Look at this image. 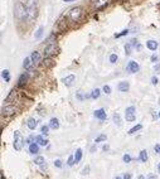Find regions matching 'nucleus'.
I'll return each mask as SVG.
<instances>
[{
    "label": "nucleus",
    "mask_w": 160,
    "mask_h": 179,
    "mask_svg": "<svg viewBox=\"0 0 160 179\" xmlns=\"http://www.w3.org/2000/svg\"><path fill=\"white\" fill-rule=\"evenodd\" d=\"M1 77H3V79H5V82H9V81H10L9 71H8V70H4V71L1 72Z\"/></svg>",
    "instance_id": "obj_28"
},
{
    "label": "nucleus",
    "mask_w": 160,
    "mask_h": 179,
    "mask_svg": "<svg viewBox=\"0 0 160 179\" xmlns=\"http://www.w3.org/2000/svg\"><path fill=\"white\" fill-rule=\"evenodd\" d=\"M82 149H77L76 150V154H75V160H76V163H79L81 162V159H82Z\"/></svg>",
    "instance_id": "obj_25"
},
{
    "label": "nucleus",
    "mask_w": 160,
    "mask_h": 179,
    "mask_svg": "<svg viewBox=\"0 0 160 179\" xmlns=\"http://www.w3.org/2000/svg\"><path fill=\"white\" fill-rule=\"evenodd\" d=\"M88 173H90V165H86L84 168L82 169V174H83V175H87Z\"/></svg>",
    "instance_id": "obj_39"
},
{
    "label": "nucleus",
    "mask_w": 160,
    "mask_h": 179,
    "mask_svg": "<svg viewBox=\"0 0 160 179\" xmlns=\"http://www.w3.org/2000/svg\"><path fill=\"white\" fill-rule=\"evenodd\" d=\"M151 83H153L154 86H156V85L159 83V79H158V77H155V76H154V77H151Z\"/></svg>",
    "instance_id": "obj_41"
},
{
    "label": "nucleus",
    "mask_w": 160,
    "mask_h": 179,
    "mask_svg": "<svg viewBox=\"0 0 160 179\" xmlns=\"http://www.w3.org/2000/svg\"><path fill=\"white\" fill-rule=\"evenodd\" d=\"M23 145H24V139L22 136L20 131H15L14 133V144H13L14 149L16 151H20L23 149Z\"/></svg>",
    "instance_id": "obj_5"
},
{
    "label": "nucleus",
    "mask_w": 160,
    "mask_h": 179,
    "mask_svg": "<svg viewBox=\"0 0 160 179\" xmlns=\"http://www.w3.org/2000/svg\"><path fill=\"white\" fill-rule=\"evenodd\" d=\"M108 4V0H97L95 4V10H101Z\"/></svg>",
    "instance_id": "obj_13"
},
{
    "label": "nucleus",
    "mask_w": 160,
    "mask_h": 179,
    "mask_svg": "<svg viewBox=\"0 0 160 179\" xmlns=\"http://www.w3.org/2000/svg\"><path fill=\"white\" fill-rule=\"evenodd\" d=\"M49 129H51V127H49V125H48V126H47V125H43V126L40 127V133H42L43 136H47V135H48V131H49Z\"/></svg>",
    "instance_id": "obj_30"
},
{
    "label": "nucleus",
    "mask_w": 160,
    "mask_h": 179,
    "mask_svg": "<svg viewBox=\"0 0 160 179\" xmlns=\"http://www.w3.org/2000/svg\"><path fill=\"white\" fill-rule=\"evenodd\" d=\"M30 58H32L33 63H38L39 61H40V53L35 51V52H33V53H32V55H30Z\"/></svg>",
    "instance_id": "obj_23"
},
{
    "label": "nucleus",
    "mask_w": 160,
    "mask_h": 179,
    "mask_svg": "<svg viewBox=\"0 0 160 179\" xmlns=\"http://www.w3.org/2000/svg\"><path fill=\"white\" fill-rule=\"evenodd\" d=\"M158 170H159V173H160V163L158 164Z\"/></svg>",
    "instance_id": "obj_52"
},
{
    "label": "nucleus",
    "mask_w": 160,
    "mask_h": 179,
    "mask_svg": "<svg viewBox=\"0 0 160 179\" xmlns=\"http://www.w3.org/2000/svg\"><path fill=\"white\" fill-rule=\"evenodd\" d=\"M158 42L156 40H153V39H150V40H147L146 42V47H147V49H150V51H156V48H158Z\"/></svg>",
    "instance_id": "obj_18"
},
{
    "label": "nucleus",
    "mask_w": 160,
    "mask_h": 179,
    "mask_svg": "<svg viewBox=\"0 0 160 179\" xmlns=\"http://www.w3.org/2000/svg\"><path fill=\"white\" fill-rule=\"evenodd\" d=\"M75 75H70V76H67L66 78H63V83L67 86V87H71V86L73 85V82H75Z\"/></svg>",
    "instance_id": "obj_14"
},
{
    "label": "nucleus",
    "mask_w": 160,
    "mask_h": 179,
    "mask_svg": "<svg viewBox=\"0 0 160 179\" xmlns=\"http://www.w3.org/2000/svg\"><path fill=\"white\" fill-rule=\"evenodd\" d=\"M115 179H124V178H121V177H116Z\"/></svg>",
    "instance_id": "obj_53"
},
{
    "label": "nucleus",
    "mask_w": 160,
    "mask_h": 179,
    "mask_svg": "<svg viewBox=\"0 0 160 179\" xmlns=\"http://www.w3.org/2000/svg\"><path fill=\"white\" fill-rule=\"evenodd\" d=\"M49 127L53 129V130H57V129L59 127V120L57 119V117H52L51 121H49Z\"/></svg>",
    "instance_id": "obj_17"
},
{
    "label": "nucleus",
    "mask_w": 160,
    "mask_h": 179,
    "mask_svg": "<svg viewBox=\"0 0 160 179\" xmlns=\"http://www.w3.org/2000/svg\"><path fill=\"white\" fill-rule=\"evenodd\" d=\"M27 9H28V19L30 22L37 19V16H38V0H28Z\"/></svg>",
    "instance_id": "obj_2"
},
{
    "label": "nucleus",
    "mask_w": 160,
    "mask_h": 179,
    "mask_svg": "<svg viewBox=\"0 0 160 179\" xmlns=\"http://www.w3.org/2000/svg\"><path fill=\"white\" fill-rule=\"evenodd\" d=\"M139 179H145V177L144 175H139Z\"/></svg>",
    "instance_id": "obj_51"
},
{
    "label": "nucleus",
    "mask_w": 160,
    "mask_h": 179,
    "mask_svg": "<svg viewBox=\"0 0 160 179\" xmlns=\"http://www.w3.org/2000/svg\"><path fill=\"white\" fill-rule=\"evenodd\" d=\"M35 141L38 143L40 146H47L48 145V140L47 139H43L42 135H37L35 136Z\"/></svg>",
    "instance_id": "obj_20"
},
{
    "label": "nucleus",
    "mask_w": 160,
    "mask_h": 179,
    "mask_svg": "<svg viewBox=\"0 0 160 179\" xmlns=\"http://www.w3.org/2000/svg\"><path fill=\"white\" fill-rule=\"evenodd\" d=\"M154 150H155L156 154H160V144H156L155 146H154Z\"/></svg>",
    "instance_id": "obj_43"
},
{
    "label": "nucleus",
    "mask_w": 160,
    "mask_h": 179,
    "mask_svg": "<svg viewBox=\"0 0 160 179\" xmlns=\"http://www.w3.org/2000/svg\"><path fill=\"white\" fill-rule=\"evenodd\" d=\"M102 150H103V151H108V150H110V145H108V144H105V145L102 146Z\"/></svg>",
    "instance_id": "obj_44"
},
{
    "label": "nucleus",
    "mask_w": 160,
    "mask_h": 179,
    "mask_svg": "<svg viewBox=\"0 0 160 179\" xmlns=\"http://www.w3.org/2000/svg\"><path fill=\"white\" fill-rule=\"evenodd\" d=\"M150 59H151V62H154V63H156V62H158V61H159V57H158V55H156V54H153V55H151V58H150Z\"/></svg>",
    "instance_id": "obj_42"
},
{
    "label": "nucleus",
    "mask_w": 160,
    "mask_h": 179,
    "mask_svg": "<svg viewBox=\"0 0 160 179\" xmlns=\"http://www.w3.org/2000/svg\"><path fill=\"white\" fill-rule=\"evenodd\" d=\"M43 34H44V27H39L38 29H37L35 34H34V38L35 39H40L43 37Z\"/></svg>",
    "instance_id": "obj_22"
},
{
    "label": "nucleus",
    "mask_w": 160,
    "mask_h": 179,
    "mask_svg": "<svg viewBox=\"0 0 160 179\" xmlns=\"http://www.w3.org/2000/svg\"><path fill=\"white\" fill-rule=\"evenodd\" d=\"M127 33H129V29H124L121 33H119V34H115V37H116V38H120V37H122V35H126Z\"/></svg>",
    "instance_id": "obj_38"
},
{
    "label": "nucleus",
    "mask_w": 160,
    "mask_h": 179,
    "mask_svg": "<svg viewBox=\"0 0 160 179\" xmlns=\"http://www.w3.org/2000/svg\"><path fill=\"white\" fill-rule=\"evenodd\" d=\"M141 129H143V125H141V124H138V125H135L134 127H131L130 129V130H129V135H132V134H135V133H136V131H139V130H141Z\"/></svg>",
    "instance_id": "obj_24"
},
{
    "label": "nucleus",
    "mask_w": 160,
    "mask_h": 179,
    "mask_svg": "<svg viewBox=\"0 0 160 179\" xmlns=\"http://www.w3.org/2000/svg\"><path fill=\"white\" fill-rule=\"evenodd\" d=\"M100 95H101V91L98 90V88H96V90H93V91L91 92V98H93V100H96V98L100 97Z\"/></svg>",
    "instance_id": "obj_29"
},
{
    "label": "nucleus",
    "mask_w": 160,
    "mask_h": 179,
    "mask_svg": "<svg viewBox=\"0 0 160 179\" xmlns=\"http://www.w3.org/2000/svg\"><path fill=\"white\" fill-rule=\"evenodd\" d=\"M32 63H33V61H32V58L30 57H27L23 61V67L25 70H28L29 72H33V68H32Z\"/></svg>",
    "instance_id": "obj_11"
},
{
    "label": "nucleus",
    "mask_w": 160,
    "mask_h": 179,
    "mask_svg": "<svg viewBox=\"0 0 160 179\" xmlns=\"http://www.w3.org/2000/svg\"><path fill=\"white\" fill-rule=\"evenodd\" d=\"M158 116H159V117H160V112H159V115H158Z\"/></svg>",
    "instance_id": "obj_55"
},
{
    "label": "nucleus",
    "mask_w": 160,
    "mask_h": 179,
    "mask_svg": "<svg viewBox=\"0 0 160 179\" xmlns=\"http://www.w3.org/2000/svg\"><path fill=\"white\" fill-rule=\"evenodd\" d=\"M103 92H105L106 95H110V94H111V87H110L108 85H105V86H103Z\"/></svg>",
    "instance_id": "obj_37"
},
{
    "label": "nucleus",
    "mask_w": 160,
    "mask_h": 179,
    "mask_svg": "<svg viewBox=\"0 0 160 179\" xmlns=\"http://www.w3.org/2000/svg\"><path fill=\"white\" fill-rule=\"evenodd\" d=\"M139 70H140V66L138 62H135V61H130L126 66V71L130 73H136V72H139Z\"/></svg>",
    "instance_id": "obj_8"
},
{
    "label": "nucleus",
    "mask_w": 160,
    "mask_h": 179,
    "mask_svg": "<svg viewBox=\"0 0 160 179\" xmlns=\"http://www.w3.org/2000/svg\"><path fill=\"white\" fill-rule=\"evenodd\" d=\"M143 163H146L147 162V151L146 150H141L140 151V158H139Z\"/></svg>",
    "instance_id": "obj_27"
},
{
    "label": "nucleus",
    "mask_w": 160,
    "mask_h": 179,
    "mask_svg": "<svg viewBox=\"0 0 160 179\" xmlns=\"http://www.w3.org/2000/svg\"><path fill=\"white\" fill-rule=\"evenodd\" d=\"M122 178H124V179H131V174H130V173H125Z\"/></svg>",
    "instance_id": "obj_47"
},
{
    "label": "nucleus",
    "mask_w": 160,
    "mask_h": 179,
    "mask_svg": "<svg viewBox=\"0 0 160 179\" xmlns=\"http://www.w3.org/2000/svg\"><path fill=\"white\" fill-rule=\"evenodd\" d=\"M131 48H132L131 43H127V44H125V54L126 55H130L131 54Z\"/></svg>",
    "instance_id": "obj_35"
},
{
    "label": "nucleus",
    "mask_w": 160,
    "mask_h": 179,
    "mask_svg": "<svg viewBox=\"0 0 160 179\" xmlns=\"http://www.w3.org/2000/svg\"><path fill=\"white\" fill-rule=\"evenodd\" d=\"M154 70H155L158 73H160V63H156L155 66H154Z\"/></svg>",
    "instance_id": "obj_45"
},
{
    "label": "nucleus",
    "mask_w": 160,
    "mask_h": 179,
    "mask_svg": "<svg viewBox=\"0 0 160 179\" xmlns=\"http://www.w3.org/2000/svg\"><path fill=\"white\" fill-rule=\"evenodd\" d=\"M14 16L18 20H20V22L25 20L28 18V9H27V7L22 1H18L15 4V7H14Z\"/></svg>",
    "instance_id": "obj_1"
},
{
    "label": "nucleus",
    "mask_w": 160,
    "mask_h": 179,
    "mask_svg": "<svg viewBox=\"0 0 160 179\" xmlns=\"http://www.w3.org/2000/svg\"><path fill=\"white\" fill-rule=\"evenodd\" d=\"M135 111H136V109H135L134 106H129L125 111V119L126 121L129 122H132L135 121V119H136V116H135Z\"/></svg>",
    "instance_id": "obj_6"
},
{
    "label": "nucleus",
    "mask_w": 160,
    "mask_h": 179,
    "mask_svg": "<svg viewBox=\"0 0 160 179\" xmlns=\"http://www.w3.org/2000/svg\"><path fill=\"white\" fill-rule=\"evenodd\" d=\"M42 64L44 66V67H53V66H54V61H53L51 57H44Z\"/></svg>",
    "instance_id": "obj_21"
},
{
    "label": "nucleus",
    "mask_w": 160,
    "mask_h": 179,
    "mask_svg": "<svg viewBox=\"0 0 160 179\" xmlns=\"http://www.w3.org/2000/svg\"><path fill=\"white\" fill-rule=\"evenodd\" d=\"M135 48H136V51H139V52H140L141 49H143V46H141V44H138V46L135 47Z\"/></svg>",
    "instance_id": "obj_49"
},
{
    "label": "nucleus",
    "mask_w": 160,
    "mask_h": 179,
    "mask_svg": "<svg viewBox=\"0 0 160 179\" xmlns=\"http://www.w3.org/2000/svg\"><path fill=\"white\" fill-rule=\"evenodd\" d=\"M63 1H66V3H72V1H75V0H63Z\"/></svg>",
    "instance_id": "obj_50"
},
{
    "label": "nucleus",
    "mask_w": 160,
    "mask_h": 179,
    "mask_svg": "<svg viewBox=\"0 0 160 179\" xmlns=\"http://www.w3.org/2000/svg\"><path fill=\"white\" fill-rule=\"evenodd\" d=\"M106 139H107V136L105 134H101L100 136H97L96 139H95V144H97V143H101V141H106Z\"/></svg>",
    "instance_id": "obj_31"
},
{
    "label": "nucleus",
    "mask_w": 160,
    "mask_h": 179,
    "mask_svg": "<svg viewBox=\"0 0 160 179\" xmlns=\"http://www.w3.org/2000/svg\"><path fill=\"white\" fill-rule=\"evenodd\" d=\"M146 179H158V177L155 174H149V175L146 177Z\"/></svg>",
    "instance_id": "obj_46"
},
{
    "label": "nucleus",
    "mask_w": 160,
    "mask_h": 179,
    "mask_svg": "<svg viewBox=\"0 0 160 179\" xmlns=\"http://www.w3.org/2000/svg\"><path fill=\"white\" fill-rule=\"evenodd\" d=\"M39 144L38 143H32L29 145V153L30 154H33V155H35L37 153H39Z\"/></svg>",
    "instance_id": "obj_19"
},
{
    "label": "nucleus",
    "mask_w": 160,
    "mask_h": 179,
    "mask_svg": "<svg viewBox=\"0 0 160 179\" xmlns=\"http://www.w3.org/2000/svg\"><path fill=\"white\" fill-rule=\"evenodd\" d=\"M58 51V47H57V42L56 40H53L51 43H47V46L44 48V57H51V55L53 54H56Z\"/></svg>",
    "instance_id": "obj_4"
},
{
    "label": "nucleus",
    "mask_w": 160,
    "mask_h": 179,
    "mask_svg": "<svg viewBox=\"0 0 160 179\" xmlns=\"http://www.w3.org/2000/svg\"><path fill=\"white\" fill-rule=\"evenodd\" d=\"M119 61V55L117 54H115V53H112L111 55H110V62H111L112 64H115L116 62Z\"/></svg>",
    "instance_id": "obj_33"
},
{
    "label": "nucleus",
    "mask_w": 160,
    "mask_h": 179,
    "mask_svg": "<svg viewBox=\"0 0 160 179\" xmlns=\"http://www.w3.org/2000/svg\"><path fill=\"white\" fill-rule=\"evenodd\" d=\"M138 44H139V43H138L136 39H131V46H132V47H136Z\"/></svg>",
    "instance_id": "obj_48"
},
{
    "label": "nucleus",
    "mask_w": 160,
    "mask_h": 179,
    "mask_svg": "<svg viewBox=\"0 0 160 179\" xmlns=\"http://www.w3.org/2000/svg\"><path fill=\"white\" fill-rule=\"evenodd\" d=\"M18 109L14 106V105H7V106H4L1 109V115L3 116H10L13 114H16Z\"/></svg>",
    "instance_id": "obj_7"
},
{
    "label": "nucleus",
    "mask_w": 160,
    "mask_h": 179,
    "mask_svg": "<svg viewBox=\"0 0 160 179\" xmlns=\"http://www.w3.org/2000/svg\"><path fill=\"white\" fill-rule=\"evenodd\" d=\"M117 88H119L120 92H127L129 90H130V83H129L127 81H122V82L119 83Z\"/></svg>",
    "instance_id": "obj_12"
},
{
    "label": "nucleus",
    "mask_w": 160,
    "mask_h": 179,
    "mask_svg": "<svg viewBox=\"0 0 160 179\" xmlns=\"http://www.w3.org/2000/svg\"><path fill=\"white\" fill-rule=\"evenodd\" d=\"M28 79H29V73L28 72H23L22 75L19 76V79H18V87H19V88L24 87V86L27 85Z\"/></svg>",
    "instance_id": "obj_9"
},
{
    "label": "nucleus",
    "mask_w": 160,
    "mask_h": 179,
    "mask_svg": "<svg viewBox=\"0 0 160 179\" xmlns=\"http://www.w3.org/2000/svg\"><path fill=\"white\" fill-rule=\"evenodd\" d=\"M76 163V160H75V155H70L68 157V160H67V165L68 166H73Z\"/></svg>",
    "instance_id": "obj_32"
},
{
    "label": "nucleus",
    "mask_w": 160,
    "mask_h": 179,
    "mask_svg": "<svg viewBox=\"0 0 160 179\" xmlns=\"http://www.w3.org/2000/svg\"><path fill=\"white\" fill-rule=\"evenodd\" d=\"M1 179H5V178H4V174H3V173H1Z\"/></svg>",
    "instance_id": "obj_54"
},
{
    "label": "nucleus",
    "mask_w": 160,
    "mask_h": 179,
    "mask_svg": "<svg viewBox=\"0 0 160 179\" xmlns=\"http://www.w3.org/2000/svg\"><path fill=\"white\" fill-rule=\"evenodd\" d=\"M54 165L57 166V168H62V160H59V159H57V160H54Z\"/></svg>",
    "instance_id": "obj_40"
},
{
    "label": "nucleus",
    "mask_w": 160,
    "mask_h": 179,
    "mask_svg": "<svg viewBox=\"0 0 160 179\" xmlns=\"http://www.w3.org/2000/svg\"><path fill=\"white\" fill-rule=\"evenodd\" d=\"M93 115H95L96 119L101 120V121H103V120H106V119H107V114H106V111H105L103 109H98V110H96L95 112H93Z\"/></svg>",
    "instance_id": "obj_10"
},
{
    "label": "nucleus",
    "mask_w": 160,
    "mask_h": 179,
    "mask_svg": "<svg viewBox=\"0 0 160 179\" xmlns=\"http://www.w3.org/2000/svg\"><path fill=\"white\" fill-rule=\"evenodd\" d=\"M27 126H28L29 130H35L37 126H38V121H37L35 119H33V117H30V119L28 120V122H27Z\"/></svg>",
    "instance_id": "obj_15"
},
{
    "label": "nucleus",
    "mask_w": 160,
    "mask_h": 179,
    "mask_svg": "<svg viewBox=\"0 0 160 179\" xmlns=\"http://www.w3.org/2000/svg\"><path fill=\"white\" fill-rule=\"evenodd\" d=\"M68 16H70V19H71L72 22H75V23L81 22V20L83 19V16H84V10H83L82 7L72 8V9L70 10Z\"/></svg>",
    "instance_id": "obj_3"
},
{
    "label": "nucleus",
    "mask_w": 160,
    "mask_h": 179,
    "mask_svg": "<svg viewBox=\"0 0 160 179\" xmlns=\"http://www.w3.org/2000/svg\"><path fill=\"white\" fill-rule=\"evenodd\" d=\"M15 100H16V90L14 88V90L9 94V96H8L7 98H5V101H4V102L10 103V102H15Z\"/></svg>",
    "instance_id": "obj_16"
},
{
    "label": "nucleus",
    "mask_w": 160,
    "mask_h": 179,
    "mask_svg": "<svg viewBox=\"0 0 160 179\" xmlns=\"http://www.w3.org/2000/svg\"><path fill=\"white\" fill-rule=\"evenodd\" d=\"M122 160H124V163H126V164H129L131 162V157L129 155V154H125L124 157H122Z\"/></svg>",
    "instance_id": "obj_36"
},
{
    "label": "nucleus",
    "mask_w": 160,
    "mask_h": 179,
    "mask_svg": "<svg viewBox=\"0 0 160 179\" xmlns=\"http://www.w3.org/2000/svg\"><path fill=\"white\" fill-rule=\"evenodd\" d=\"M34 163H35L37 165H43L46 162H44V158H43V157H37L35 160H34Z\"/></svg>",
    "instance_id": "obj_34"
},
{
    "label": "nucleus",
    "mask_w": 160,
    "mask_h": 179,
    "mask_svg": "<svg viewBox=\"0 0 160 179\" xmlns=\"http://www.w3.org/2000/svg\"><path fill=\"white\" fill-rule=\"evenodd\" d=\"M112 120H114V122L117 126H121L122 125V122H121V117H120V115L119 114H114V116H112Z\"/></svg>",
    "instance_id": "obj_26"
}]
</instances>
